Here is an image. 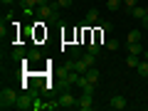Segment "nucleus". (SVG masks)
Here are the masks:
<instances>
[{
  "label": "nucleus",
  "mask_w": 148,
  "mask_h": 111,
  "mask_svg": "<svg viewBox=\"0 0 148 111\" xmlns=\"http://www.w3.org/2000/svg\"><path fill=\"white\" fill-rule=\"evenodd\" d=\"M17 91L15 89H10V86H8V89H3L0 91V109L3 111H8V109H15V104H17Z\"/></svg>",
  "instance_id": "f257e3e1"
},
{
  "label": "nucleus",
  "mask_w": 148,
  "mask_h": 111,
  "mask_svg": "<svg viewBox=\"0 0 148 111\" xmlns=\"http://www.w3.org/2000/svg\"><path fill=\"white\" fill-rule=\"evenodd\" d=\"M59 106H62V109H74V106H79V99H77L72 91H64V94L59 96Z\"/></svg>",
  "instance_id": "f03ea898"
},
{
  "label": "nucleus",
  "mask_w": 148,
  "mask_h": 111,
  "mask_svg": "<svg viewBox=\"0 0 148 111\" xmlns=\"http://www.w3.org/2000/svg\"><path fill=\"white\" fill-rule=\"evenodd\" d=\"M32 101H35V94H20V96H17V104H15V109L27 111V109H32Z\"/></svg>",
  "instance_id": "7ed1b4c3"
},
{
  "label": "nucleus",
  "mask_w": 148,
  "mask_h": 111,
  "mask_svg": "<svg viewBox=\"0 0 148 111\" xmlns=\"http://www.w3.org/2000/svg\"><path fill=\"white\" fill-rule=\"evenodd\" d=\"M79 109L82 111H91L94 109V94H86L84 91V94L79 96Z\"/></svg>",
  "instance_id": "20e7f679"
},
{
  "label": "nucleus",
  "mask_w": 148,
  "mask_h": 111,
  "mask_svg": "<svg viewBox=\"0 0 148 111\" xmlns=\"http://www.w3.org/2000/svg\"><path fill=\"white\" fill-rule=\"evenodd\" d=\"M109 106H111V109H116V111H123L128 104H126V99H123L121 94H116V96H111V99H109Z\"/></svg>",
  "instance_id": "39448f33"
},
{
  "label": "nucleus",
  "mask_w": 148,
  "mask_h": 111,
  "mask_svg": "<svg viewBox=\"0 0 148 111\" xmlns=\"http://www.w3.org/2000/svg\"><path fill=\"white\" fill-rule=\"evenodd\" d=\"M84 77H86V79H89V84H99V79H101V74H99V69H96V67H89V69H86V72H84Z\"/></svg>",
  "instance_id": "423d86ee"
},
{
  "label": "nucleus",
  "mask_w": 148,
  "mask_h": 111,
  "mask_svg": "<svg viewBox=\"0 0 148 111\" xmlns=\"http://www.w3.org/2000/svg\"><path fill=\"white\" fill-rule=\"evenodd\" d=\"M96 22H101V17H99V10H96V8H91V10H86L84 25H96Z\"/></svg>",
  "instance_id": "0eeeda50"
},
{
  "label": "nucleus",
  "mask_w": 148,
  "mask_h": 111,
  "mask_svg": "<svg viewBox=\"0 0 148 111\" xmlns=\"http://www.w3.org/2000/svg\"><path fill=\"white\" fill-rule=\"evenodd\" d=\"M131 15L136 17V20H143V17H148V8H143V5H136L131 10Z\"/></svg>",
  "instance_id": "6e6552de"
},
{
  "label": "nucleus",
  "mask_w": 148,
  "mask_h": 111,
  "mask_svg": "<svg viewBox=\"0 0 148 111\" xmlns=\"http://www.w3.org/2000/svg\"><path fill=\"white\" fill-rule=\"evenodd\" d=\"M131 42H143V32L141 30H131L128 32V45Z\"/></svg>",
  "instance_id": "1a4fd4ad"
},
{
  "label": "nucleus",
  "mask_w": 148,
  "mask_h": 111,
  "mask_svg": "<svg viewBox=\"0 0 148 111\" xmlns=\"http://www.w3.org/2000/svg\"><path fill=\"white\" fill-rule=\"evenodd\" d=\"M128 52H131V54H138V57H141L146 49H143V45H141V42H131V45H128Z\"/></svg>",
  "instance_id": "9d476101"
},
{
  "label": "nucleus",
  "mask_w": 148,
  "mask_h": 111,
  "mask_svg": "<svg viewBox=\"0 0 148 111\" xmlns=\"http://www.w3.org/2000/svg\"><path fill=\"white\" fill-rule=\"evenodd\" d=\"M69 54H72V57H74V59H79V57H82V54H84V49H82V45H77V42H74V45H72V47H69Z\"/></svg>",
  "instance_id": "9b49d317"
},
{
  "label": "nucleus",
  "mask_w": 148,
  "mask_h": 111,
  "mask_svg": "<svg viewBox=\"0 0 148 111\" xmlns=\"http://www.w3.org/2000/svg\"><path fill=\"white\" fill-rule=\"evenodd\" d=\"M126 64H128L131 69H136L138 64H141V57H138V54H128V57H126Z\"/></svg>",
  "instance_id": "f8f14e48"
},
{
  "label": "nucleus",
  "mask_w": 148,
  "mask_h": 111,
  "mask_svg": "<svg viewBox=\"0 0 148 111\" xmlns=\"http://www.w3.org/2000/svg\"><path fill=\"white\" fill-rule=\"evenodd\" d=\"M96 25H99V32H104V35H109V32L114 30V25H111V22H106V20H101V22H96Z\"/></svg>",
  "instance_id": "ddd939ff"
},
{
  "label": "nucleus",
  "mask_w": 148,
  "mask_h": 111,
  "mask_svg": "<svg viewBox=\"0 0 148 111\" xmlns=\"http://www.w3.org/2000/svg\"><path fill=\"white\" fill-rule=\"evenodd\" d=\"M136 72L141 74V77H148V59H141V64L136 67Z\"/></svg>",
  "instance_id": "4468645a"
},
{
  "label": "nucleus",
  "mask_w": 148,
  "mask_h": 111,
  "mask_svg": "<svg viewBox=\"0 0 148 111\" xmlns=\"http://www.w3.org/2000/svg\"><path fill=\"white\" fill-rule=\"evenodd\" d=\"M86 49L94 52V54H99L101 52V42H91V40H89V42H86Z\"/></svg>",
  "instance_id": "2eb2a0df"
},
{
  "label": "nucleus",
  "mask_w": 148,
  "mask_h": 111,
  "mask_svg": "<svg viewBox=\"0 0 148 111\" xmlns=\"http://www.w3.org/2000/svg\"><path fill=\"white\" fill-rule=\"evenodd\" d=\"M27 59H30V62H40V59H42L40 49H30V52H27Z\"/></svg>",
  "instance_id": "dca6fc26"
},
{
  "label": "nucleus",
  "mask_w": 148,
  "mask_h": 111,
  "mask_svg": "<svg viewBox=\"0 0 148 111\" xmlns=\"http://www.w3.org/2000/svg\"><path fill=\"white\" fill-rule=\"evenodd\" d=\"M121 5H123V0H106V8L109 10H119Z\"/></svg>",
  "instance_id": "f3484780"
},
{
  "label": "nucleus",
  "mask_w": 148,
  "mask_h": 111,
  "mask_svg": "<svg viewBox=\"0 0 148 111\" xmlns=\"http://www.w3.org/2000/svg\"><path fill=\"white\" fill-rule=\"evenodd\" d=\"M119 40H114V37H111V40H106V49H109V52H114V49H119Z\"/></svg>",
  "instance_id": "a211bd4d"
},
{
  "label": "nucleus",
  "mask_w": 148,
  "mask_h": 111,
  "mask_svg": "<svg viewBox=\"0 0 148 111\" xmlns=\"http://www.w3.org/2000/svg\"><path fill=\"white\" fill-rule=\"evenodd\" d=\"M136 5H138V0H123V8H126L128 12H131V10H133Z\"/></svg>",
  "instance_id": "6ab92c4d"
},
{
  "label": "nucleus",
  "mask_w": 148,
  "mask_h": 111,
  "mask_svg": "<svg viewBox=\"0 0 148 111\" xmlns=\"http://www.w3.org/2000/svg\"><path fill=\"white\" fill-rule=\"evenodd\" d=\"M57 3H59V8H64V10L72 8V0H57Z\"/></svg>",
  "instance_id": "aec40b11"
},
{
  "label": "nucleus",
  "mask_w": 148,
  "mask_h": 111,
  "mask_svg": "<svg viewBox=\"0 0 148 111\" xmlns=\"http://www.w3.org/2000/svg\"><path fill=\"white\" fill-rule=\"evenodd\" d=\"M3 5H12V3H17V0H0Z\"/></svg>",
  "instance_id": "412c9836"
},
{
  "label": "nucleus",
  "mask_w": 148,
  "mask_h": 111,
  "mask_svg": "<svg viewBox=\"0 0 148 111\" xmlns=\"http://www.w3.org/2000/svg\"><path fill=\"white\" fill-rule=\"evenodd\" d=\"M47 3H49V0H37V8H40V5H47Z\"/></svg>",
  "instance_id": "4be33fe9"
},
{
  "label": "nucleus",
  "mask_w": 148,
  "mask_h": 111,
  "mask_svg": "<svg viewBox=\"0 0 148 111\" xmlns=\"http://www.w3.org/2000/svg\"><path fill=\"white\" fill-rule=\"evenodd\" d=\"M143 27H146V30H148V17H143Z\"/></svg>",
  "instance_id": "5701e85b"
},
{
  "label": "nucleus",
  "mask_w": 148,
  "mask_h": 111,
  "mask_svg": "<svg viewBox=\"0 0 148 111\" xmlns=\"http://www.w3.org/2000/svg\"><path fill=\"white\" fill-rule=\"evenodd\" d=\"M143 59H148V49H146V52H143Z\"/></svg>",
  "instance_id": "b1692460"
},
{
  "label": "nucleus",
  "mask_w": 148,
  "mask_h": 111,
  "mask_svg": "<svg viewBox=\"0 0 148 111\" xmlns=\"http://www.w3.org/2000/svg\"><path fill=\"white\" fill-rule=\"evenodd\" d=\"M17 3H20V0H17Z\"/></svg>",
  "instance_id": "393cba45"
}]
</instances>
